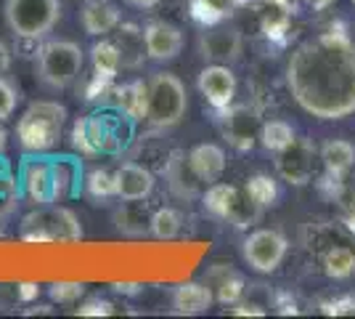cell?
Returning <instances> with one entry per match:
<instances>
[{"label":"cell","mask_w":355,"mask_h":319,"mask_svg":"<svg viewBox=\"0 0 355 319\" xmlns=\"http://www.w3.org/2000/svg\"><path fill=\"white\" fill-rule=\"evenodd\" d=\"M286 85L315 120H345L355 112V43L329 30L300 43L286 64Z\"/></svg>","instance_id":"1"},{"label":"cell","mask_w":355,"mask_h":319,"mask_svg":"<svg viewBox=\"0 0 355 319\" xmlns=\"http://www.w3.org/2000/svg\"><path fill=\"white\" fill-rule=\"evenodd\" d=\"M83 186V167L74 157L67 154L32 152L21 163L19 192L30 205H53L72 197Z\"/></svg>","instance_id":"2"},{"label":"cell","mask_w":355,"mask_h":319,"mask_svg":"<svg viewBox=\"0 0 355 319\" xmlns=\"http://www.w3.org/2000/svg\"><path fill=\"white\" fill-rule=\"evenodd\" d=\"M133 117H128L117 104L114 109H101L74 122L72 147L80 154H117L128 147L133 133Z\"/></svg>","instance_id":"3"},{"label":"cell","mask_w":355,"mask_h":319,"mask_svg":"<svg viewBox=\"0 0 355 319\" xmlns=\"http://www.w3.org/2000/svg\"><path fill=\"white\" fill-rule=\"evenodd\" d=\"M67 106L59 101H32L16 122V138L24 152H51L61 138Z\"/></svg>","instance_id":"4"},{"label":"cell","mask_w":355,"mask_h":319,"mask_svg":"<svg viewBox=\"0 0 355 319\" xmlns=\"http://www.w3.org/2000/svg\"><path fill=\"white\" fill-rule=\"evenodd\" d=\"M85 67V54L74 40H48L37 48V80L48 91H64L77 83Z\"/></svg>","instance_id":"5"},{"label":"cell","mask_w":355,"mask_h":319,"mask_svg":"<svg viewBox=\"0 0 355 319\" xmlns=\"http://www.w3.org/2000/svg\"><path fill=\"white\" fill-rule=\"evenodd\" d=\"M19 237L24 243H77L83 237V227L69 208L53 205H37L32 213L21 218Z\"/></svg>","instance_id":"6"},{"label":"cell","mask_w":355,"mask_h":319,"mask_svg":"<svg viewBox=\"0 0 355 319\" xmlns=\"http://www.w3.org/2000/svg\"><path fill=\"white\" fill-rule=\"evenodd\" d=\"M3 19L14 38L37 43L59 24L61 0H6Z\"/></svg>","instance_id":"7"},{"label":"cell","mask_w":355,"mask_h":319,"mask_svg":"<svg viewBox=\"0 0 355 319\" xmlns=\"http://www.w3.org/2000/svg\"><path fill=\"white\" fill-rule=\"evenodd\" d=\"M205 211L223 224H231L234 229H250L263 218V208L247 195V189H239L234 183H209L207 192L202 195Z\"/></svg>","instance_id":"8"},{"label":"cell","mask_w":355,"mask_h":319,"mask_svg":"<svg viewBox=\"0 0 355 319\" xmlns=\"http://www.w3.org/2000/svg\"><path fill=\"white\" fill-rule=\"evenodd\" d=\"M189 93L183 80L173 72H157L148 80L146 122L151 128H175L186 117Z\"/></svg>","instance_id":"9"},{"label":"cell","mask_w":355,"mask_h":319,"mask_svg":"<svg viewBox=\"0 0 355 319\" xmlns=\"http://www.w3.org/2000/svg\"><path fill=\"white\" fill-rule=\"evenodd\" d=\"M199 56L209 64H236L244 54V35L236 24H228V22H218V24H209L202 27L199 35Z\"/></svg>","instance_id":"10"},{"label":"cell","mask_w":355,"mask_h":319,"mask_svg":"<svg viewBox=\"0 0 355 319\" xmlns=\"http://www.w3.org/2000/svg\"><path fill=\"white\" fill-rule=\"evenodd\" d=\"M289 250V240L276 229H257L241 245V256L254 272L270 274L282 266Z\"/></svg>","instance_id":"11"},{"label":"cell","mask_w":355,"mask_h":319,"mask_svg":"<svg viewBox=\"0 0 355 319\" xmlns=\"http://www.w3.org/2000/svg\"><path fill=\"white\" fill-rule=\"evenodd\" d=\"M260 112L252 104H231L228 109H220V131L223 138L236 149V152H250L260 138Z\"/></svg>","instance_id":"12"},{"label":"cell","mask_w":355,"mask_h":319,"mask_svg":"<svg viewBox=\"0 0 355 319\" xmlns=\"http://www.w3.org/2000/svg\"><path fill=\"white\" fill-rule=\"evenodd\" d=\"M276 173L292 186H305L315 176V147L305 136H295L289 147L276 152Z\"/></svg>","instance_id":"13"},{"label":"cell","mask_w":355,"mask_h":319,"mask_svg":"<svg viewBox=\"0 0 355 319\" xmlns=\"http://www.w3.org/2000/svg\"><path fill=\"white\" fill-rule=\"evenodd\" d=\"M196 88L205 96L212 109H228L234 104V96H236V75L231 72L228 64H207L199 77H196Z\"/></svg>","instance_id":"14"},{"label":"cell","mask_w":355,"mask_h":319,"mask_svg":"<svg viewBox=\"0 0 355 319\" xmlns=\"http://www.w3.org/2000/svg\"><path fill=\"white\" fill-rule=\"evenodd\" d=\"M144 38H146V56L151 61H173L186 46L183 30L170 24V22H148L144 27Z\"/></svg>","instance_id":"15"},{"label":"cell","mask_w":355,"mask_h":319,"mask_svg":"<svg viewBox=\"0 0 355 319\" xmlns=\"http://www.w3.org/2000/svg\"><path fill=\"white\" fill-rule=\"evenodd\" d=\"M205 285L212 290L215 301L223 306H236L241 301V295H244V288H247L241 272L225 266V263L209 266L207 274H205Z\"/></svg>","instance_id":"16"},{"label":"cell","mask_w":355,"mask_h":319,"mask_svg":"<svg viewBox=\"0 0 355 319\" xmlns=\"http://www.w3.org/2000/svg\"><path fill=\"white\" fill-rule=\"evenodd\" d=\"M114 183H117V199H146L151 197L157 179L148 167L138 163H125L114 170Z\"/></svg>","instance_id":"17"},{"label":"cell","mask_w":355,"mask_h":319,"mask_svg":"<svg viewBox=\"0 0 355 319\" xmlns=\"http://www.w3.org/2000/svg\"><path fill=\"white\" fill-rule=\"evenodd\" d=\"M119 22H122V14L109 0H85L80 11V24L90 38H104L109 32H114Z\"/></svg>","instance_id":"18"},{"label":"cell","mask_w":355,"mask_h":319,"mask_svg":"<svg viewBox=\"0 0 355 319\" xmlns=\"http://www.w3.org/2000/svg\"><path fill=\"white\" fill-rule=\"evenodd\" d=\"M318 245L321 247V272L329 279H347L355 274V250L350 247L347 240H326L321 237Z\"/></svg>","instance_id":"19"},{"label":"cell","mask_w":355,"mask_h":319,"mask_svg":"<svg viewBox=\"0 0 355 319\" xmlns=\"http://www.w3.org/2000/svg\"><path fill=\"white\" fill-rule=\"evenodd\" d=\"M114 46L119 51V59H122V69H138L146 56V38L144 30L138 24L130 22H119L117 30H114Z\"/></svg>","instance_id":"20"},{"label":"cell","mask_w":355,"mask_h":319,"mask_svg":"<svg viewBox=\"0 0 355 319\" xmlns=\"http://www.w3.org/2000/svg\"><path fill=\"white\" fill-rule=\"evenodd\" d=\"M189 157V165H191L193 176L202 183H215L225 170V152L218 144H196Z\"/></svg>","instance_id":"21"},{"label":"cell","mask_w":355,"mask_h":319,"mask_svg":"<svg viewBox=\"0 0 355 319\" xmlns=\"http://www.w3.org/2000/svg\"><path fill=\"white\" fill-rule=\"evenodd\" d=\"M164 179L170 183V189L183 199H193L202 189V181L193 176L186 152H173V157L164 165Z\"/></svg>","instance_id":"22"},{"label":"cell","mask_w":355,"mask_h":319,"mask_svg":"<svg viewBox=\"0 0 355 319\" xmlns=\"http://www.w3.org/2000/svg\"><path fill=\"white\" fill-rule=\"evenodd\" d=\"M212 304H215V295L205 282H186V285H178L175 293H173L175 314L196 317V314H205Z\"/></svg>","instance_id":"23"},{"label":"cell","mask_w":355,"mask_h":319,"mask_svg":"<svg viewBox=\"0 0 355 319\" xmlns=\"http://www.w3.org/2000/svg\"><path fill=\"white\" fill-rule=\"evenodd\" d=\"M321 163H324V176L345 179L355 165V144L345 138H329L321 147Z\"/></svg>","instance_id":"24"},{"label":"cell","mask_w":355,"mask_h":319,"mask_svg":"<svg viewBox=\"0 0 355 319\" xmlns=\"http://www.w3.org/2000/svg\"><path fill=\"white\" fill-rule=\"evenodd\" d=\"M114 104L128 115L133 117L135 122L146 120V104H148V83L144 80H133V83H125V85H117V93H114Z\"/></svg>","instance_id":"25"},{"label":"cell","mask_w":355,"mask_h":319,"mask_svg":"<svg viewBox=\"0 0 355 319\" xmlns=\"http://www.w3.org/2000/svg\"><path fill=\"white\" fill-rule=\"evenodd\" d=\"M151 215L146 213L144 199H122V208L114 211V224L128 237H141L148 231Z\"/></svg>","instance_id":"26"},{"label":"cell","mask_w":355,"mask_h":319,"mask_svg":"<svg viewBox=\"0 0 355 319\" xmlns=\"http://www.w3.org/2000/svg\"><path fill=\"white\" fill-rule=\"evenodd\" d=\"M292 16L284 6L273 3V0H263V11H260V30L266 35L270 43H284L289 24H292Z\"/></svg>","instance_id":"27"},{"label":"cell","mask_w":355,"mask_h":319,"mask_svg":"<svg viewBox=\"0 0 355 319\" xmlns=\"http://www.w3.org/2000/svg\"><path fill=\"white\" fill-rule=\"evenodd\" d=\"M90 64H93V75L114 80L119 75V69H122V59H119L114 40H101V43H96L90 48Z\"/></svg>","instance_id":"28"},{"label":"cell","mask_w":355,"mask_h":319,"mask_svg":"<svg viewBox=\"0 0 355 319\" xmlns=\"http://www.w3.org/2000/svg\"><path fill=\"white\" fill-rule=\"evenodd\" d=\"M234 6H236V0H189L191 19L196 24H202V27L225 22Z\"/></svg>","instance_id":"29"},{"label":"cell","mask_w":355,"mask_h":319,"mask_svg":"<svg viewBox=\"0 0 355 319\" xmlns=\"http://www.w3.org/2000/svg\"><path fill=\"white\" fill-rule=\"evenodd\" d=\"M295 128L289 125L286 120H266L263 122V128H260V144H263V149L266 152H282L284 147H289L292 141H295Z\"/></svg>","instance_id":"30"},{"label":"cell","mask_w":355,"mask_h":319,"mask_svg":"<svg viewBox=\"0 0 355 319\" xmlns=\"http://www.w3.org/2000/svg\"><path fill=\"white\" fill-rule=\"evenodd\" d=\"M183 229V215L175 208H157L148 221V234L157 240H175Z\"/></svg>","instance_id":"31"},{"label":"cell","mask_w":355,"mask_h":319,"mask_svg":"<svg viewBox=\"0 0 355 319\" xmlns=\"http://www.w3.org/2000/svg\"><path fill=\"white\" fill-rule=\"evenodd\" d=\"M83 192L88 195L93 202H106V199L117 197V183H114V173H109L104 167L90 170L83 181Z\"/></svg>","instance_id":"32"},{"label":"cell","mask_w":355,"mask_h":319,"mask_svg":"<svg viewBox=\"0 0 355 319\" xmlns=\"http://www.w3.org/2000/svg\"><path fill=\"white\" fill-rule=\"evenodd\" d=\"M244 189H247V195H250L263 211L266 208H273L276 205V199H279V183H276V179L273 176H268V173H254L252 179H247V183H244Z\"/></svg>","instance_id":"33"},{"label":"cell","mask_w":355,"mask_h":319,"mask_svg":"<svg viewBox=\"0 0 355 319\" xmlns=\"http://www.w3.org/2000/svg\"><path fill=\"white\" fill-rule=\"evenodd\" d=\"M334 202L340 205V213H342V224L350 229V234H355V173L350 176H345L340 183V189H337V195H334Z\"/></svg>","instance_id":"34"},{"label":"cell","mask_w":355,"mask_h":319,"mask_svg":"<svg viewBox=\"0 0 355 319\" xmlns=\"http://www.w3.org/2000/svg\"><path fill=\"white\" fill-rule=\"evenodd\" d=\"M16 197H19V181L11 176V167L0 154V213L11 211Z\"/></svg>","instance_id":"35"},{"label":"cell","mask_w":355,"mask_h":319,"mask_svg":"<svg viewBox=\"0 0 355 319\" xmlns=\"http://www.w3.org/2000/svg\"><path fill=\"white\" fill-rule=\"evenodd\" d=\"M16 104H19V88L6 75H0V122L14 115Z\"/></svg>","instance_id":"36"},{"label":"cell","mask_w":355,"mask_h":319,"mask_svg":"<svg viewBox=\"0 0 355 319\" xmlns=\"http://www.w3.org/2000/svg\"><path fill=\"white\" fill-rule=\"evenodd\" d=\"M48 293H51V298L59 301V304H72L77 298H83L85 285H83V282H56V285H51Z\"/></svg>","instance_id":"37"},{"label":"cell","mask_w":355,"mask_h":319,"mask_svg":"<svg viewBox=\"0 0 355 319\" xmlns=\"http://www.w3.org/2000/svg\"><path fill=\"white\" fill-rule=\"evenodd\" d=\"M77 314L80 317H109V314H114V306L104 301V298H88L77 309Z\"/></svg>","instance_id":"38"},{"label":"cell","mask_w":355,"mask_h":319,"mask_svg":"<svg viewBox=\"0 0 355 319\" xmlns=\"http://www.w3.org/2000/svg\"><path fill=\"white\" fill-rule=\"evenodd\" d=\"M324 314H331V317H342V314H355V295H342V298H334V301H326Z\"/></svg>","instance_id":"39"},{"label":"cell","mask_w":355,"mask_h":319,"mask_svg":"<svg viewBox=\"0 0 355 319\" xmlns=\"http://www.w3.org/2000/svg\"><path fill=\"white\" fill-rule=\"evenodd\" d=\"M231 314H236V317H266V309L257 304H236V309H231Z\"/></svg>","instance_id":"40"},{"label":"cell","mask_w":355,"mask_h":319,"mask_svg":"<svg viewBox=\"0 0 355 319\" xmlns=\"http://www.w3.org/2000/svg\"><path fill=\"white\" fill-rule=\"evenodd\" d=\"M37 293H40V288H37V285H32V282L19 285V298H21V301H30V298H35Z\"/></svg>","instance_id":"41"},{"label":"cell","mask_w":355,"mask_h":319,"mask_svg":"<svg viewBox=\"0 0 355 319\" xmlns=\"http://www.w3.org/2000/svg\"><path fill=\"white\" fill-rule=\"evenodd\" d=\"M11 69V51L6 48V43H0V75H6Z\"/></svg>","instance_id":"42"},{"label":"cell","mask_w":355,"mask_h":319,"mask_svg":"<svg viewBox=\"0 0 355 319\" xmlns=\"http://www.w3.org/2000/svg\"><path fill=\"white\" fill-rule=\"evenodd\" d=\"M128 6H133V8H138V11H151V8H157L162 0H125Z\"/></svg>","instance_id":"43"},{"label":"cell","mask_w":355,"mask_h":319,"mask_svg":"<svg viewBox=\"0 0 355 319\" xmlns=\"http://www.w3.org/2000/svg\"><path fill=\"white\" fill-rule=\"evenodd\" d=\"M273 3L284 6L289 14H297V11H300V6H305V0H273Z\"/></svg>","instance_id":"44"},{"label":"cell","mask_w":355,"mask_h":319,"mask_svg":"<svg viewBox=\"0 0 355 319\" xmlns=\"http://www.w3.org/2000/svg\"><path fill=\"white\" fill-rule=\"evenodd\" d=\"M112 288L117 290V293H128V295H135V293L141 290V285H133V282H125V285H122V282H117V285H112Z\"/></svg>","instance_id":"45"},{"label":"cell","mask_w":355,"mask_h":319,"mask_svg":"<svg viewBox=\"0 0 355 319\" xmlns=\"http://www.w3.org/2000/svg\"><path fill=\"white\" fill-rule=\"evenodd\" d=\"M331 3H334V0H305V6H311L313 11H326Z\"/></svg>","instance_id":"46"},{"label":"cell","mask_w":355,"mask_h":319,"mask_svg":"<svg viewBox=\"0 0 355 319\" xmlns=\"http://www.w3.org/2000/svg\"><path fill=\"white\" fill-rule=\"evenodd\" d=\"M6 128H3V122H0V154H3V149H6Z\"/></svg>","instance_id":"47"},{"label":"cell","mask_w":355,"mask_h":319,"mask_svg":"<svg viewBox=\"0 0 355 319\" xmlns=\"http://www.w3.org/2000/svg\"><path fill=\"white\" fill-rule=\"evenodd\" d=\"M83 3H85V0H83Z\"/></svg>","instance_id":"48"},{"label":"cell","mask_w":355,"mask_h":319,"mask_svg":"<svg viewBox=\"0 0 355 319\" xmlns=\"http://www.w3.org/2000/svg\"><path fill=\"white\" fill-rule=\"evenodd\" d=\"M353 3H355V0H353Z\"/></svg>","instance_id":"49"}]
</instances>
